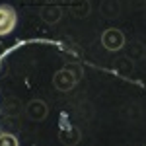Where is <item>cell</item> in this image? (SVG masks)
Segmentation results:
<instances>
[{
  "instance_id": "obj_4",
  "label": "cell",
  "mask_w": 146,
  "mask_h": 146,
  "mask_svg": "<svg viewBox=\"0 0 146 146\" xmlns=\"http://www.w3.org/2000/svg\"><path fill=\"white\" fill-rule=\"evenodd\" d=\"M25 115L31 121H45L49 115V107L43 100H29L25 103Z\"/></svg>"
},
{
  "instance_id": "obj_10",
  "label": "cell",
  "mask_w": 146,
  "mask_h": 146,
  "mask_svg": "<svg viewBox=\"0 0 146 146\" xmlns=\"http://www.w3.org/2000/svg\"><path fill=\"white\" fill-rule=\"evenodd\" d=\"M60 55L64 56L66 62H82V53H80L78 47H70V45H68Z\"/></svg>"
},
{
  "instance_id": "obj_1",
  "label": "cell",
  "mask_w": 146,
  "mask_h": 146,
  "mask_svg": "<svg viewBox=\"0 0 146 146\" xmlns=\"http://www.w3.org/2000/svg\"><path fill=\"white\" fill-rule=\"evenodd\" d=\"M101 45L109 53H117L125 47V33L117 27H109L101 33Z\"/></svg>"
},
{
  "instance_id": "obj_11",
  "label": "cell",
  "mask_w": 146,
  "mask_h": 146,
  "mask_svg": "<svg viewBox=\"0 0 146 146\" xmlns=\"http://www.w3.org/2000/svg\"><path fill=\"white\" fill-rule=\"evenodd\" d=\"M0 146H18V138L8 133H0Z\"/></svg>"
},
{
  "instance_id": "obj_7",
  "label": "cell",
  "mask_w": 146,
  "mask_h": 146,
  "mask_svg": "<svg viewBox=\"0 0 146 146\" xmlns=\"http://www.w3.org/2000/svg\"><path fill=\"white\" fill-rule=\"evenodd\" d=\"M68 8H70V14H72L74 18L84 20V18H88V16H90L92 2H90V0H70Z\"/></svg>"
},
{
  "instance_id": "obj_2",
  "label": "cell",
  "mask_w": 146,
  "mask_h": 146,
  "mask_svg": "<svg viewBox=\"0 0 146 146\" xmlns=\"http://www.w3.org/2000/svg\"><path fill=\"white\" fill-rule=\"evenodd\" d=\"M78 82H80L78 76H76V74H74L68 66L56 70L55 76H53V86H55L58 92H70V90H74V86H76Z\"/></svg>"
},
{
  "instance_id": "obj_6",
  "label": "cell",
  "mask_w": 146,
  "mask_h": 146,
  "mask_svg": "<svg viewBox=\"0 0 146 146\" xmlns=\"http://www.w3.org/2000/svg\"><path fill=\"white\" fill-rule=\"evenodd\" d=\"M58 140H60L62 144H66V146H74L82 140V133H80L78 127L66 125V127H62V129L58 131Z\"/></svg>"
},
{
  "instance_id": "obj_13",
  "label": "cell",
  "mask_w": 146,
  "mask_h": 146,
  "mask_svg": "<svg viewBox=\"0 0 146 146\" xmlns=\"http://www.w3.org/2000/svg\"><path fill=\"white\" fill-rule=\"evenodd\" d=\"M0 56H2V55H0Z\"/></svg>"
},
{
  "instance_id": "obj_9",
  "label": "cell",
  "mask_w": 146,
  "mask_h": 146,
  "mask_svg": "<svg viewBox=\"0 0 146 146\" xmlns=\"http://www.w3.org/2000/svg\"><path fill=\"white\" fill-rule=\"evenodd\" d=\"M133 68H135V62L131 60V56H123V58L115 60V70L121 72V74H125V76H129V74L133 72Z\"/></svg>"
},
{
  "instance_id": "obj_3",
  "label": "cell",
  "mask_w": 146,
  "mask_h": 146,
  "mask_svg": "<svg viewBox=\"0 0 146 146\" xmlns=\"http://www.w3.org/2000/svg\"><path fill=\"white\" fill-rule=\"evenodd\" d=\"M18 23V14L10 4H0V37L14 31Z\"/></svg>"
},
{
  "instance_id": "obj_8",
  "label": "cell",
  "mask_w": 146,
  "mask_h": 146,
  "mask_svg": "<svg viewBox=\"0 0 146 146\" xmlns=\"http://www.w3.org/2000/svg\"><path fill=\"white\" fill-rule=\"evenodd\" d=\"M100 12L103 18H107V20H115L119 14H121V4H119V0H103L100 6Z\"/></svg>"
},
{
  "instance_id": "obj_12",
  "label": "cell",
  "mask_w": 146,
  "mask_h": 146,
  "mask_svg": "<svg viewBox=\"0 0 146 146\" xmlns=\"http://www.w3.org/2000/svg\"><path fill=\"white\" fill-rule=\"evenodd\" d=\"M2 53H4V45L0 43V55H2Z\"/></svg>"
},
{
  "instance_id": "obj_5",
  "label": "cell",
  "mask_w": 146,
  "mask_h": 146,
  "mask_svg": "<svg viewBox=\"0 0 146 146\" xmlns=\"http://www.w3.org/2000/svg\"><path fill=\"white\" fill-rule=\"evenodd\" d=\"M39 16H41V20L49 25H55V23L60 22V18H62V8L55 4V2H49V4H43L41 8H39Z\"/></svg>"
}]
</instances>
